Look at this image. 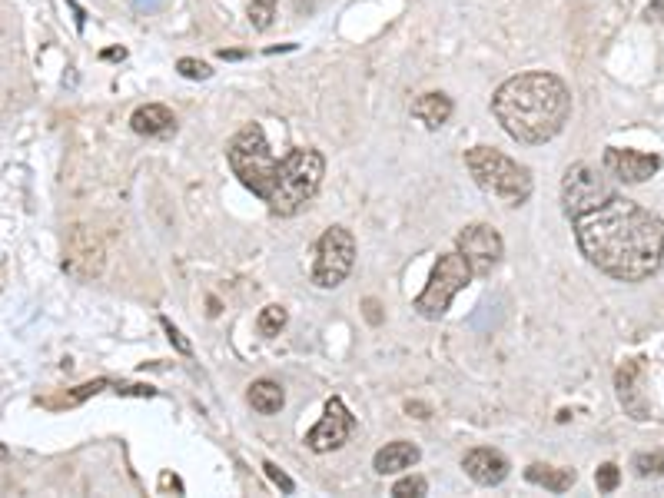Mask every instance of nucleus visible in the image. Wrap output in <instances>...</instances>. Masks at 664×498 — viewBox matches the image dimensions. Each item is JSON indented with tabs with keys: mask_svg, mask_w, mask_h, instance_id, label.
Listing matches in <instances>:
<instances>
[{
	"mask_svg": "<svg viewBox=\"0 0 664 498\" xmlns=\"http://www.w3.org/2000/svg\"><path fill=\"white\" fill-rule=\"evenodd\" d=\"M645 366H641V359H628L625 366L618 369L615 376V389H618V399L625 412L631 419H648V399H645Z\"/></svg>",
	"mask_w": 664,
	"mask_h": 498,
	"instance_id": "ddd939ff",
	"label": "nucleus"
},
{
	"mask_svg": "<svg viewBox=\"0 0 664 498\" xmlns=\"http://www.w3.org/2000/svg\"><path fill=\"white\" fill-rule=\"evenodd\" d=\"M455 243H459V253L465 256V263H469L472 276H489L505 253L502 236H498V230L489 223L465 226V230L455 236Z\"/></svg>",
	"mask_w": 664,
	"mask_h": 498,
	"instance_id": "1a4fd4ad",
	"label": "nucleus"
},
{
	"mask_svg": "<svg viewBox=\"0 0 664 498\" xmlns=\"http://www.w3.org/2000/svg\"><path fill=\"white\" fill-rule=\"evenodd\" d=\"M286 323H289V313L283 306H266L256 319V326H259L263 336H279V332L286 329Z\"/></svg>",
	"mask_w": 664,
	"mask_h": 498,
	"instance_id": "aec40b11",
	"label": "nucleus"
},
{
	"mask_svg": "<svg viewBox=\"0 0 664 498\" xmlns=\"http://www.w3.org/2000/svg\"><path fill=\"white\" fill-rule=\"evenodd\" d=\"M103 57H107V60H123V57H127V50H103Z\"/></svg>",
	"mask_w": 664,
	"mask_h": 498,
	"instance_id": "c756f323",
	"label": "nucleus"
},
{
	"mask_svg": "<svg viewBox=\"0 0 664 498\" xmlns=\"http://www.w3.org/2000/svg\"><path fill=\"white\" fill-rule=\"evenodd\" d=\"M425 492H429V482H425L422 475H409V479H399L396 485H392V495H399V498H406V495L422 498Z\"/></svg>",
	"mask_w": 664,
	"mask_h": 498,
	"instance_id": "b1692460",
	"label": "nucleus"
},
{
	"mask_svg": "<svg viewBox=\"0 0 664 498\" xmlns=\"http://www.w3.org/2000/svg\"><path fill=\"white\" fill-rule=\"evenodd\" d=\"M276 4L279 0H249L246 4L249 24L256 30H269V24H273V17H276Z\"/></svg>",
	"mask_w": 664,
	"mask_h": 498,
	"instance_id": "412c9836",
	"label": "nucleus"
},
{
	"mask_svg": "<svg viewBox=\"0 0 664 498\" xmlns=\"http://www.w3.org/2000/svg\"><path fill=\"white\" fill-rule=\"evenodd\" d=\"M465 166H469L472 180L505 206H522L532 196V173H528V166L505 157L502 150L472 147L465 153Z\"/></svg>",
	"mask_w": 664,
	"mask_h": 498,
	"instance_id": "20e7f679",
	"label": "nucleus"
},
{
	"mask_svg": "<svg viewBox=\"0 0 664 498\" xmlns=\"http://www.w3.org/2000/svg\"><path fill=\"white\" fill-rule=\"evenodd\" d=\"M615 196V186L605 180V173L595 170L591 163H575L568 166L565 180H562V206L565 213L578 220L591 210H598L601 203H608Z\"/></svg>",
	"mask_w": 664,
	"mask_h": 498,
	"instance_id": "6e6552de",
	"label": "nucleus"
},
{
	"mask_svg": "<svg viewBox=\"0 0 664 498\" xmlns=\"http://www.w3.org/2000/svg\"><path fill=\"white\" fill-rule=\"evenodd\" d=\"M462 469L472 482L489 485L492 489V485H502L508 479V469H512V465H508L505 455L495 449H472L462 459Z\"/></svg>",
	"mask_w": 664,
	"mask_h": 498,
	"instance_id": "4468645a",
	"label": "nucleus"
},
{
	"mask_svg": "<svg viewBox=\"0 0 664 498\" xmlns=\"http://www.w3.org/2000/svg\"><path fill=\"white\" fill-rule=\"evenodd\" d=\"M575 240L588 263L618 283H641L664 263V220L621 196L578 216Z\"/></svg>",
	"mask_w": 664,
	"mask_h": 498,
	"instance_id": "f257e3e1",
	"label": "nucleus"
},
{
	"mask_svg": "<svg viewBox=\"0 0 664 498\" xmlns=\"http://www.w3.org/2000/svg\"><path fill=\"white\" fill-rule=\"evenodd\" d=\"M352 266H356V236L346 226H329L316 249L313 283L319 289H336L346 283Z\"/></svg>",
	"mask_w": 664,
	"mask_h": 498,
	"instance_id": "0eeeda50",
	"label": "nucleus"
},
{
	"mask_svg": "<svg viewBox=\"0 0 664 498\" xmlns=\"http://www.w3.org/2000/svg\"><path fill=\"white\" fill-rule=\"evenodd\" d=\"M631 465H635L641 479H658V475H664V452H641Z\"/></svg>",
	"mask_w": 664,
	"mask_h": 498,
	"instance_id": "4be33fe9",
	"label": "nucleus"
},
{
	"mask_svg": "<svg viewBox=\"0 0 664 498\" xmlns=\"http://www.w3.org/2000/svg\"><path fill=\"white\" fill-rule=\"evenodd\" d=\"M226 160H230L236 180L253 196L266 200L269 186L276 180L279 160L273 157V150H269V140L259 123H246V127L236 133L230 140V147H226Z\"/></svg>",
	"mask_w": 664,
	"mask_h": 498,
	"instance_id": "39448f33",
	"label": "nucleus"
},
{
	"mask_svg": "<svg viewBox=\"0 0 664 498\" xmlns=\"http://www.w3.org/2000/svg\"><path fill=\"white\" fill-rule=\"evenodd\" d=\"M130 127L140 137H170V133H176V117L163 103H143V107L133 110Z\"/></svg>",
	"mask_w": 664,
	"mask_h": 498,
	"instance_id": "2eb2a0df",
	"label": "nucleus"
},
{
	"mask_svg": "<svg viewBox=\"0 0 664 498\" xmlns=\"http://www.w3.org/2000/svg\"><path fill=\"white\" fill-rule=\"evenodd\" d=\"M246 399H249V406H253L259 415H276L279 409H283L286 392H283V386H279V382H273V379H256L253 386H249Z\"/></svg>",
	"mask_w": 664,
	"mask_h": 498,
	"instance_id": "a211bd4d",
	"label": "nucleus"
},
{
	"mask_svg": "<svg viewBox=\"0 0 664 498\" xmlns=\"http://www.w3.org/2000/svg\"><path fill=\"white\" fill-rule=\"evenodd\" d=\"M595 485H598V492H615L621 485V469L615 462H605L595 475Z\"/></svg>",
	"mask_w": 664,
	"mask_h": 498,
	"instance_id": "393cba45",
	"label": "nucleus"
},
{
	"mask_svg": "<svg viewBox=\"0 0 664 498\" xmlns=\"http://www.w3.org/2000/svg\"><path fill=\"white\" fill-rule=\"evenodd\" d=\"M263 469H266V475H269V479H273V482L279 485V489H283L286 495H293V489H296V485H293V479H289L286 472H279V465H273V462H263Z\"/></svg>",
	"mask_w": 664,
	"mask_h": 498,
	"instance_id": "a878e982",
	"label": "nucleus"
},
{
	"mask_svg": "<svg viewBox=\"0 0 664 498\" xmlns=\"http://www.w3.org/2000/svg\"><path fill=\"white\" fill-rule=\"evenodd\" d=\"M170 489H173L176 495H183V482H180V479H176V475H170V472H163V475H160V492H170Z\"/></svg>",
	"mask_w": 664,
	"mask_h": 498,
	"instance_id": "bb28decb",
	"label": "nucleus"
},
{
	"mask_svg": "<svg viewBox=\"0 0 664 498\" xmlns=\"http://www.w3.org/2000/svg\"><path fill=\"white\" fill-rule=\"evenodd\" d=\"M492 113L512 140L538 147L565 130L572 117V93L562 77L548 70H528V74L508 77L495 90Z\"/></svg>",
	"mask_w": 664,
	"mask_h": 498,
	"instance_id": "f03ea898",
	"label": "nucleus"
},
{
	"mask_svg": "<svg viewBox=\"0 0 664 498\" xmlns=\"http://www.w3.org/2000/svg\"><path fill=\"white\" fill-rule=\"evenodd\" d=\"M419 459H422L419 445L399 439V442H389L386 449H379V452H376V462H372V465H376L379 475H399V472L412 469V465L419 462Z\"/></svg>",
	"mask_w": 664,
	"mask_h": 498,
	"instance_id": "dca6fc26",
	"label": "nucleus"
},
{
	"mask_svg": "<svg viewBox=\"0 0 664 498\" xmlns=\"http://www.w3.org/2000/svg\"><path fill=\"white\" fill-rule=\"evenodd\" d=\"M176 74L186 77V80H210V77H213V70H210V64H203V60L183 57L180 64H176Z\"/></svg>",
	"mask_w": 664,
	"mask_h": 498,
	"instance_id": "5701e85b",
	"label": "nucleus"
},
{
	"mask_svg": "<svg viewBox=\"0 0 664 498\" xmlns=\"http://www.w3.org/2000/svg\"><path fill=\"white\" fill-rule=\"evenodd\" d=\"M601 163H605V170L611 176H618V180H625V183H645L661 170V160L655 157V153L618 150V147H608Z\"/></svg>",
	"mask_w": 664,
	"mask_h": 498,
	"instance_id": "f8f14e48",
	"label": "nucleus"
},
{
	"mask_svg": "<svg viewBox=\"0 0 664 498\" xmlns=\"http://www.w3.org/2000/svg\"><path fill=\"white\" fill-rule=\"evenodd\" d=\"M469 279H472V269L465 263L462 253H442L435 259L432 276H429V283H425L422 296L415 299V313L425 319H442L445 309L452 306V299L469 286Z\"/></svg>",
	"mask_w": 664,
	"mask_h": 498,
	"instance_id": "423d86ee",
	"label": "nucleus"
},
{
	"mask_svg": "<svg viewBox=\"0 0 664 498\" xmlns=\"http://www.w3.org/2000/svg\"><path fill=\"white\" fill-rule=\"evenodd\" d=\"M323 176H326L323 153L309 150V147H296L286 160H279L276 180L269 186L263 203L269 206V213H276V216H296L319 193Z\"/></svg>",
	"mask_w": 664,
	"mask_h": 498,
	"instance_id": "7ed1b4c3",
	"label": "nucleus"
},
{
	"mask_svg": "<svg viewBox=\"0 0 664 498\" xmlns=\"http://www.w3.org/2000/svg\"><path fill=\"white\" fill-rule=\"evenodd\" d=\"M452 110H455L452 97H445V93H435V90H432V93H422V97L412 103V117L422 120L429 130H439L442 123H449Z\"/></svg>",
	"mask_w": 664,
	"mask_h": 498,
	"instance_id": "f3484780",
	"label": "nucleus"
},
{
	"mask_svg": "<svg viewBox=\"0 0 664 498\" xmlns=\"http://www.w3.org/2000/svg\"><path fill=\"white\" fill-rule=\"evenodd\" d=\"M645 20H655V24H661V20H664V0H655V4H648Z\"/></svg>",
	"mask_w": 664,
	"mask_h": 498,
	"instance_id": "c85d7f7f",
	"label": "nucleus"
},
{
	"mask_svg": "<svg viewBox=\"0 0 664 498\" xmlns=\"http://www.w3.org/2000/svg\"><path fill=\"white\" fill-rule=\"evenodd\" d=\"M220 57L223 60H240L243 54H240V50H220Z\"/></svg>",
	"mask_w": 664,
	"mask_h": 498,
	"instance_id": "7c9ffc66",
	"label": "nucleus"
},
{
	"mask_svg": "<svg viewBox=\"0 0 664 498\" xmlns=\"http://www.w3.org/2000/svg\"><path fill=\"white\" fill-rule=\"evenodd\" d=\"M525 479L532 485H542L548 492H568L575 485V469H555V465H528L525 469Z\"/></svg>",
	"mask_w": 664,
	"mask_h": 498,
	"instance_id": "6ab92c4d",
	"label": "nucleus"
},
{
	"mask_svg": "<svg viewBox=\"0 0 664 498\" xmlns=\"http://www.w3.org/2000/svg\"><path fill=\"white\" fill-rule=\"evenodd\" d=\"M352 425H356V419H352V412L342 406V399H329L326 415L313 425V429H309L306 445L313 452H336L349 442Z\"/></svg>",
	"mask_w": 664,
	"mask_h": 498,
	"instance_id": "9d476101",
	"label": "nucleus"
},
{
	"mask_svg": "<svg viewBox=\"0 0 664 498\" xmlns=\"http://www.w3.org/2000/svg\"><path fill=\"white\" fill-rule=\"evenodd\" d=\"M64 269L77 279H93L103 273V243L100 236L87 230V226H74L67 243V259Z\"/></svg>",
	"mask_w": 664,
	"mask_h": 498,
	"instance_id": "9b49d317",
	"label": "nucleus"
},
{
	"mask_svg": "<svg viewBox=\"0 0 664 498\" xmlns=\"http://www.w3.org/2000/svg\"><path fill=\"white\" fill-rule=\"evenodd\" d=\"M163 326H166V332H170V342H176V349H180L183 356H190V342L180 336V329H173L170 323H166V319H163Z\"/></svg>",
	"mask_w": 664,
	"mask_h": 498,
	"instance_id": "cd10ccee",
	"label": "nucleus"
}]
</instances>
